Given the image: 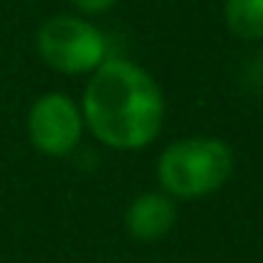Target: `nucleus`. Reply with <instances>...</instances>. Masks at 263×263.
Wrapping results in <instances>:
<instances>
[{
    "label": "nucleus",
    "instance_id": "f257e3e1",
    "mask_svg": "<svg viewBox=\"0 0 263 263\" xmlns=\"http://www.w3.org/2000/svg\"><path fill=\"white\" fill-rule=\"evenodd\" d=\"M80 108L91 139L116 153L150 147L167 119V99L159 80L144 65L114 54L85 77Z\"/></svg>",
    "mask_w": 263,
    "mask_h": 263
},
{
    "label": "nucleus",
    "instance_id": "f03ea898",
    "mask_svg": "<svg viewBox=\"0 0 263 263\" xmlns=\"http://www.w3.org/2000/svg\"><path fill=\"white\" fill-rule=\"evenodd\" d=\"M235 173V153L221 136H184L156 159L159 190L176 201H201L218 193Z\"/></svg>",
    "mask_w": 263,
    "mask_h": 263
},
{
    "label": "nucleus",
    "instance_id": "7ed1b4c3",
    "mask_svg": "<svg viewBox=\"0 0 263 263\" xmlns=\"http://www.w3.org/2000/svg\"><path fill=\"white\" fill-rule=\"evenodd\" d=\"M34 51L60 77H91L110 57V40L91 17L57 12L37 26Z\"/></svg>",
    "mask_w": 263,
    "mask_h": 263
},
{
    "label": "nucleus",
    "instance_id": "20e7f679",
    "mask_svg": "<svg viewBox=\"0 0 263 263\" xmlns=\"http://www.w3.org/2000/svg\"><path fill=\"white\" fill-rule=\"evenodd\" d=\"M85 116L80 99L65 91H43L26 110L29 144L46 159H68L85 139Z\"/></svg>",
    "mask_w": 263,
    "mask_h": 263
},
{
    "label": "nucleus",
    "instance_id": "39448f33",
    "mask_svg": "<svg viewBox=\"0 0 263 263\" xmlns=\"http://www.w3.org/2000/svg\"><path fill=\"white\" fill-rule=\"evenodd\" d=\"M178 201L170 198L164 190L139 193L125 210V229L139 243H156L176 229Z\"/></svg>",
    "mask_w": 263,
    "mask_h": 263
},
{
    "label": "nucleus",
    "instance_id": "423d86ee",
    "mask_svg": "<svg viewBox=\"0 0 263 263\" xmlns=\"http://www.w3.org/2000/svg\"><path fill=\"white\" fill-rule=\"evenodd\" d=\"M223 29L240 43H263V0H223Z\"/></svg>",
    "mask_w": 263,
    "mask_h": 263
},
{
    "label": "nucleus",
    "instance_id": "0eeeda50",
    "mask_svg": "<svg viewBox=\"0 0 263 263\" xmlns=\"http://www.w3.org/2000/svg\"><path fill=\"white\" fill-rule=\"evenodd\" d=\"M71 3V12L82 14V17H102V14L114 12L116 6H119V0H68Z\"/></svg>",
    "mask_w": 263,
    "mask_h": 263
},
{
    "label": "nucleus",
    "instance_id": "6e6552de",
    "mask_svg": "<svg viewBox=\"0 0 263 263\" xmlns=\"http://www.w3.org/2000/svg\"><path fill=\"white\" fill-rule=\"evenodd\" d=\"M23 3H40V0H23Z\"/></svg>",
    "mask_w": 263,
    "mask_h": 263
}]
</instances>
